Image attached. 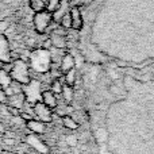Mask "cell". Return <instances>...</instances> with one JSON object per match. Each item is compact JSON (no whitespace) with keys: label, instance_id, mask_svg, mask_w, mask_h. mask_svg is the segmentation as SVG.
I'll use <instances>...</instances> for the list:
<instances>
[{"label":"cell","instance_id":"obj_1","mask_svg":"<svg viewBox=\"0 0 154 154\" xmlns=\"http://www.w3.org/2000/svg\"><path fill=\"white\" fill-rule=\"evenodd\" d=\"M51 64H53V60H51V53L49 49L39 48L30 53L29 66H30V69H32L34 72L42 73V75L50 72Z\"/></svg>","mask_w":154,"mask_h":154},{"label":"cell","instance_id":"obj_2","mask_svg":"<svg viewBox=\"0 0 154 154\" xmlns=\"http://www.w3.org/2000/svg\"><path fill=\"white\" fill-rule=\"evenodd\" d=\"M11 77L19 85H26L31 81V73H30L29 62L22 58L12 61V69L10 72Z\"/></svg>","mask_w":154,"mask_h":154},{"label":"cell","instance_id":"obj_3","mask_svg":"<svg viewBox=\"0 0 154 154\" xmlns=\"http://www.w3.org/2000/svg\"><path fill=\"white\" fill-rule=\"evenodd\" d=\"M22 92L26 96V101L30 104H35L38 101H41V97H42V84H41L38 80L31 79V81L29 84L23 85L22 88Z\"/></svg>","mask_w":154,"mask_h":154},{"label":"cell","instance_id":"obj_4","mask_svg":"<svg viewBox=\"0 0 154 154\" xmlns=\"http://www.w3.org/2000/svg\"><path fill=\"white\" fill-rule=\"evenodd\" d=\"M53 23V15L49 11L43 10L41 12H35L34 18H32V24L34 29L38 34H45L48 31V29L51 26Z\"/></svg>","mask_w":154,"mask_h":154},{"label":"cell","instance_id":"obj_5","mask_svg":"<svg viewBox=\"0 0 154 154\" xmlns=\"http://www.w3.org/2000/svg\"><path fill=\"white\" fill-rule=\"evenodd\" d=\"M32 112H34L35 119L41 120V122L46 123V125L53 122V109H50L48 106H45L42 101L32 104Z\"/></svg>","mask_w":154,"mask_h":154},{"label":"cell","instance_id":"obj_6","mask_svg":"<svg viewBox=\"0 0 154 154\" xmlns=\"http://www.w3.org/2000/svg\"><path fill=\"white\" fill-rule=\"evenodd\" d=\"M66 30L62 29L61 26H60V29H56L53 30V31L50 32V38H49V41H50L51 46L56 49H65L68 45V35H66Z\"/></svg>","mask_w":154,"mask_h":154},{"label":"cell","instance_id":"obj_7","mask_svg":"<svg viewBox=\"0 0 154 154\" xmlns=\"http://www.w3.org/2000/svg\"><path fill=\"white\" fill-rule=\"evenodd\" d=\"M0 62L5 64V62H12L11 61V46L10 41L4 34L0 32Z\"/></svg>","mask_w":154,"mask_h":154},{"label":"cell","instance_id":"obj_8","mask_svg":"<svg viewBox=\"0 0 154 154\" xmlns=\"http://www.w3.org/2000/svg\"><path fill=\"white\" fill-rule=\"evenodd\" d=\"M26 127L29 131H31L32 134H35V135H42V134H45L46 131H48V125L43 122H41V120L38 119H30L26 122Z\"/></svg>","mask_w":154,"mask_h":154},{"label":"cell","instance_id":"obj_9","mask_svg":"<svg viewBox=\"0 0 154 154\" xmlns=\"http://www.w3.org/2000/svg\"><path fill=\"white\" fill-rule=\"evenodd\" d=\"M69 15H70V20H72V30L75 31H80L82 29V15L80 8L75 5L69 10Z\"/></svg>","mask_w":154,"mask_h":154},{"label":"cell","instance_id":"obj_10","mask_svg":"<svg viewBox=\"0 0 154 154\" xmlns=\"http://www.w3.org/2000/svg\"><path fill=\"white\" fill-rule=\"evenodd\" d=\"M75 66H76L75 57H73L70 53H65L61 58V62H60V72L64 75V73L75 69Z\"/></svg>","mask_w":154,"mask_h":154},{"label":"cell","instance_id":"obj_11","mask_svg":"<svg viewBox=\"0 0 154 154\" xmlns=\"http://www.w3.org/2000/svg\"><path fill=\"white\" fill-rule=\"evenodd\" d=\"M26 103H27L26 96H24L23 92L11 95V96H8V99H7V106H12V107H15V108H19L20 111H23V107Z\"/></svg>","mask_w":154,"mask_h":154},{"label":"cell","instance_id":"obj_12","mask_svg":"<svg viewBox=\"0 0 154 154\" xmlns=\"http://www.w3.org/2000/svg\"><path fill=\"white\" fill-rule=\"evenodd\" d=\"M41 101H42L45 106H48L50 109H54L57 106H58V99H57V95L51 92L50 89L43 91L42 97H41Z\"/></svg>","mask_w":154,"mask_h":154},{"label":"cell","instance_id":"obj_13","mask_svg":"<svg viewBox=\"0 0 154 154\" xmlns=\"http://www.w3.org/2000/svg\"><path fill=\"white\" fill-rule=\"evenodd\" d=\"M69 2L68 0H61V4H60L58 10L56 11V12H53L51 15H53V22H56V23H60V20L62 19V16L65 15V14L69 12Z\"/></svg>","mask_w":154,"mask_h":154},{"label":"cell","instance_id":"obj_14","mask_svg":"<svg viewBox=\"0 0 154 154\" xmlns=\"http://www.w3.org/2000/svg\"><path fill=\"white\" fill-rule=\"evenodd\" d=\"M61 95H62V99H64L65 104H70L73 101V99H75V91H73V87H69V85L64 84Z\"/></svg>","mask_w":154,"mask_h":154},{"label":"cell","instance_id":"obj_15","mask_svg":"<svg viewBox=\"0 0 154 154\" xmlns=\"http://www.w3.org/2000/svg\"><path fill=\"white\" fill-rule=\"evenodd\" d=\"M62 126H64L66 130H70V131H75V130L79 128V123H77V120L73 116H70V115L62 116Z\"/></svg>","mask_w":154,"mask_h":154},{"label":"cell","instance_id":"obj_16","mask_svg":"<svg viewBox=\"0 0 154 154\" xmlns=\"http://www.w3.org/2000/svg\"><path fill=\"white\" fill-rule=\"evenodd\" d=\"M12 82H14V80H12V77H11L10 73L3 70L2 68H0V87H2L3 89H7Z\"/></svg>","mask_w":154,"mask_h":154},{"label":"cell","instance_id":"obj_17","mask_svg":"<svg viewBox=\"0 0 154 154\" xmlns=\"http://www.w3.org/2000/svg\"><path fill=\"white\" fill-rule=\"evenodd\" d=\"M29 7L34 12H41L46 10V2L45 0H29Z\"/></svg>","mask_w":154,"mask_h":154},{"label":"cell","instance_id":"obj_18","mask_svg":"<svg viewBox=\"0 0 154 154\" xmlns=\"http://www.w3.org/2000/svg\"><path fill=\"white\" fill-rule=\"evenodd\" d=\"M64 81L66 85H69V87H75L76 84V70L72 69L69 70V72L64 73Z\"/></svg>","mask_w":154,"mask_h":154},{"label":"cell","instance_id":"obj_19","mask_svg":"<svg viewBox=\"0 0 154 154\" xmlns=\"http://www.w3.org/2000/svg\"><path fill=\"white\" fill-rule=\"evenodd\" d=\"M60 4H61V0H46V11H49L50 14L56 12Z\"/></svg>","mask_w":154,"mask_h":154},{"label":"cell","instance_id":"obj_20","mask_svg":"<svg viewBox=\"0 0 154 154\" xmlns=\"http://www.w3.org/2000/svg\"><path fill=\"white\" fill-rule=\"evenodd\" d=\"M62 87H64V84H62L61 81H60L58 79H56V80H53V82H51V85H50V91L53 93H56V95H61V92H62Z\"/></svg>","mask_w":154,"mask_h":154},{"label":"cell","instance_id":"obj_21","mask_svg":"<svg viewBox=\"0 0 154 154\" xmlns=\"http://www.w3.org/2000/svg\"><path fill=\"white\" fill-rule=\"evenodd\" d=\"M60 26L62 27V29H65V30H70L72 29V20H70V15H69V12L68 14H65L64 16H62V19L60 20Z\"/></svg>","mask_w":154,"mask_h":154},{"label":"cell","instance_id":"obj_22","mask_svg":"<svg viewBox=\"0 0 154 154\" xmlns=\"http://www.w3.org/2000/svg\"><path fill=\"white\" fill-rule=\"evenodd\" d=\"M7 112L11 115V116H14V118H19L20 116V109L19 108H15V107H12V106H7Z\"/></svg>","mask_w":154,"mask_h":154},{"label":"cell","instance_id":"obj_23","mask_svg":"<svg viewBox=\"0 0 154 154\" xmlns=\"http://www.w3.org/2000/svg\"><path fill=\"white\" fill-rule=\"evenodd\" d=\"M7 93H5V89H3L2 87H0V104H4L7 103Z\"/></svg>","mask_w":154,"mask_h":154},{"label":"cell","instance_id":"obj_24","mask_svg":"<svg viewBox=\"0 0 154 154\" xmlns=\"http://www.w3.org/2000/svg\"><path fill=\"white\" fill-rule=\"evenodd\" d=\"M68 143H69L70 146H75L76 145V138L75 137H68Z\"/></svg>","mask_w":154,"mask_h":154},{"label":"cell","instance_id":"obj_25","mask_svg":"<svg viewBox=\"0 0 154 154\" xmlns=\"http://www.w3.org/2000/svg\"><path fill=\"white\" fill-rule=\"evenodd\" d=\"M4 131H5V126L3 125L2 122H0V134H3V133H4Z\"/></svg>","mask_w":154,"mask_h":154},{"label":"cell","instance_id":"obj_26","mask_svg":"<svg viewBox=\"0 0 154 154\" xmlns=\"http://www.w3.org/2000/svg\"><path fill=\"white\" fill-rule=\"evenodd\" d=\"M68 2H69V3H72V2H75V0H68Z\"/></svg>","mask_w":154,"mask_h":154},{"label":"cell","instance_id":"obj_27","mask_svg":"<svg viewBox=\"0 0 154 154\" xmlns=\"http://www.w3.org/2000/svg\"><path fill=\"white\" fill-rule=\"evenodd\" d=\"M45 2H46V0H45Z\"/></svg>","mask_w":154,"mask_h":154}]
</instances>
